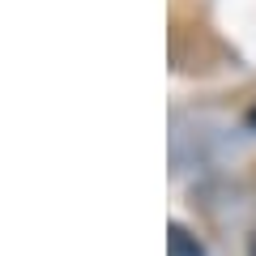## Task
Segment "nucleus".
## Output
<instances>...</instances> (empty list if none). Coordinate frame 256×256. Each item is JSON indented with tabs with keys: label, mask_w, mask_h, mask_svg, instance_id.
<instances>
[{
	"label": "nucleus",
	"mask_w": 256,
	"mask_h": 256,
	"mask_svg": "<svg viewBox=\"0 0 256 256\" xmlns=\"http://www.w3.org/2000/svg\"><path fill=\"white\" fill-rule=\"evenodd\" d=\"M166 256H205V248L188 226L171 222V230H166Z\"/></svg>",
	"instance_id": "nucleus-1"
},
{
	"label": "nucleus",
	"mask_w": 256,
	"mask_h": 256,
	"mask_svg": "<svg viewBox=\"0 0 256 256\" xmlns=\"http://www.w3.org/2000/svg\"><path fill=\"white\" fill-rule=\"evenodd\" d=\"M248 124H252V128H256V107H252V111H248Z\"/></svg>",
	"instance_id": "nucleus-2"
}]
</instances>
